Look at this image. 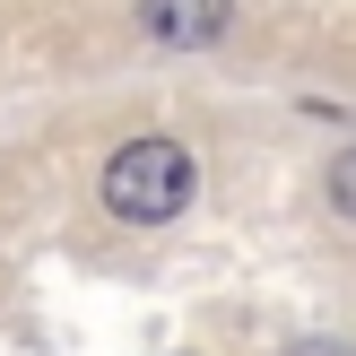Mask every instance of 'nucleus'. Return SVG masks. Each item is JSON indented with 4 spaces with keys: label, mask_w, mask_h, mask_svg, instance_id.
Masks as SVG:
<instances>
[{
    "label": "nucleus",
    "mask_w": 356,
    "mask_h": 356,
    "mask_svg": "<svg viewBox=\"0 0 356 356\" xmlns=\"http://www.w3.org/2000/svg\"><path fill=\"white\" fill-rule=\"evenodd\" d=\"M183 200H191V156L174 148V139H131V148H113V165H104V209H113V218L165 226Z\"/></svg>",
    "instance_id": "1"
},
{
    "label": "nucleus",
    "mask_w": 356,
    "mask_h": 356,
    "mask_svg": "<svg viewBox=\"0 0 356 356\" xmlns=\"http://www.w3.org/2000/svg\"><path fill=\"white\" fill-rule=\"evenodd\" d=\"M139 26L156 35V44H218L226 35V0H139Z\"/></svg>",
    "instance_id": "2"
},
{
    "label": "nucleus",
    "mask_w": 356,
    "mask_h": 356,
    "mask_svg": "<svg viewBox=\"0 0 356 356\" xmlns=\"http://www.w3.org/2000/svg\"><path fill=\"white\" fill-rule=\"evenodd\" d=\"M330 200L356 218V148H339V156H330Z\"/></svg>",
    "instance_id": "3"
},
{
    "label": "nucleus",
    "mask_w": 356,
    "mask_h": 356,
    "mask_svg": "<svg viewBox=\"0 0 356 356\" xmlns=\"http://www.w3.org/2000/svg\"><path fill=\"white\" fill-rule=\"evenodd\" d=\"M287 356H356V348H348V339H296Z\"/></svg>",
    "instance_id": "4"
}]
</instances>
